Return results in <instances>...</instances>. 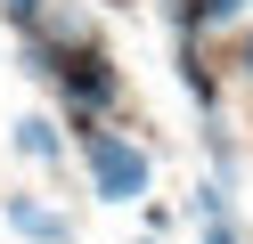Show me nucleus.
<instances>
[{"label":"nucleus","mask_w":253,"mask_h":244,"mask_svg":"<svg viewBox=\"0 0 253 244\" xmlns=\"http://www.w3.org/2000/svg\"><path fill=\"white\" fill-rule=\"evenodd\" d=\"M0 16H8L17 33H33V25H41V0H0Z\"/></svg>","instance_id":"nucleus-5"},{"label":"nucleus","mask_w":253,"mask_h":244,"mask_svg":"<svg viewBox=\"0 0 253 244\" xmlns=\"http://www.w3.org/2000/svg\"><path fill=\"white\" fill-rule=\"evenodd\" d=\"M41 73H57V81H66V98H74V106H106V98L123 90V73H115V57H106V49H74V57H49Z\"/></svg>","instance_id":"nucleus-2"},{"label":"nucleus","mask_w":253,"mask_h":244,"mask_svg":"<svg viewBox=\"0 0 253 244\" xmlns=\"http://www.w3.org/2000/svg\"><path fill=\"white\" fill-rule=\"evenodd\" d=\"M17 155H33V163H66V139H57L49 114H25V122H17Z\"/></svg>","instance_id":"nucleus-4"},{"label":"nucleus","mask_w":253,"mask_h":244,"mask_svg":"<svg viewBox=\"0 0 253 244\" xmlns=\"http://www.w3.org/2000/svg\"><path fill=\"white\" fill-rule=\"evenodd\" d=\"M0 211H8V228H17L25 244H74V220L49 211L41 195H0Z\"/></svg>","instance_id":"nucleus-3"},{"label":"nucleus","mask_w":253,"mask_h":244,"mask_svg":"<svg viewBox=\"0 0 253 244\" xmlns=\"http://www.w3.org/2000/svg\"><path fill=\"white\" fill-rule=\"evenodd\" d=\"M237 73L253 81V33H245V41H237Z\"/></svg>","instance_id":"nucleus-7"},{"label":"nucleus","mask_w":253,"mask_h":244,"mask_svg":"<svg viewBox=\"0 0 253 244\" xmlns=\"http://www.w3.org/2000/svg\"><path fill=\"white\" fill-rule=\"evenodd\" d=\"M82 163H90V195L98 204H139L147 195V155L131 139H115V130L82 122Z\"/></svg>","instance_id":"nucleus-1"},{"label":"nucleus","mask_w":253,"mask_h":244,"mask_svg":"<svg viewBox=\"0 0 253 244\" xmlns=\"http://www.w3.org/2000/svg\"><path fill=\"white\" fill-rule=\"evenodd\" d=\"M204 244H245V236H237V220H204Z\"/></svg>","instance_id":"nucleus-6"}]
</instances>
